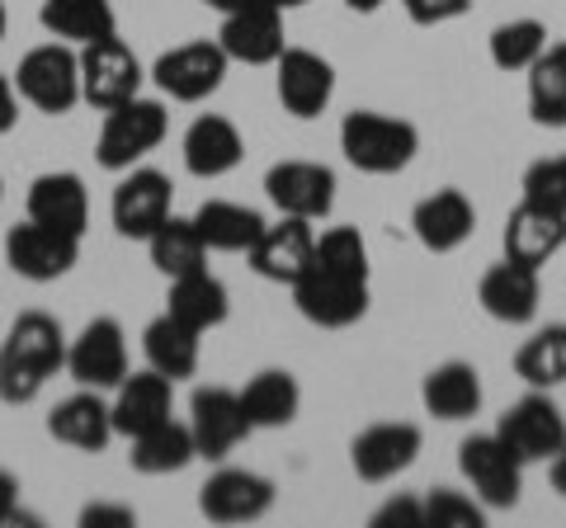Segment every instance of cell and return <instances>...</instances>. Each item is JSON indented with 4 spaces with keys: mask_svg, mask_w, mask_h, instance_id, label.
I'll return each mask as SVG.
<instances>
[{
    "mask_svg": "<svg viewBox=\"0 0 566 528\" xmlns=\"http://www.w3.org/2000/svg\"><path fill=\"white\" fill-rule=\"evenodd\" d=\"M6 29H10V14H6V0H0V39H6Z\"/></svg>",
    "mask_w": 566,
    "mask_h": 528,
    "instance_id": "obj_48",
    "label": "cell"
},
{
    "mask_svg": "<svg viewBox=\"0 0 566 528\" xmlns=\"http://www.w3.org/2000/svg\"><path fill=\"white\" fill-rule=\"evenodd\" d=\"M203 6L222 10V14H232V10H241V6H251V0H203Z\"/></svg>",
    "mask_w": 566,
    "mask_h": 528,
    "instance_id": "obj_46",
    "label": "cell"
},
{
    "mask_svg": "<svg viewBox=\"0 0 566 528\" xmlns=\"http://www.w3.org/2000/svg\"><path fill=\"white\" fill-rule=\"evenodd\" d=\"M0 193H6V184H0Z\"/></svg>",
    "mask_w": 566,
    "mask_h": 528,
    "instance_id": "obj_50",
    "label": "cell"
},
{
    "mask_svg": "<svg viewBox=\"0 0 566 528\" xmlns=\"http://www.w3.org/2000/svg\"><path fill=\"white\" fill-rule=\"evenodd\" d=\"M553 490H557V496L566 500V448L553 457Z\"/></svg>",
    "mask_w": 566,
    "mask_h": 528,
    "instance_id": "obj_45",
    "label": "cell"
},
{
    "mask_svg": "<svg viewBox=\"0 0 566 528\" xmlns=\"http://www.w3.org/2000/svg\"><path fill=\"white\" fill-rule=\"evenodd\" d=\"M227 52L222 43H180V47H170L156 57L151 66V81L161 85V95L170 99H180V104H199L208 95H218L222 91V81H227Z\"/></svg>",
    "mask_w": 566,
    "mask_h": 528,
    "instance_id": "obj_7",
    "label": "cell"
},
{
    "mask_svg": "<svg viewBox=\"0 0 566 528\" xmlns=\"http://www.w3.org/2000/svg\"><path fill=\"white\" fill-rule=\"evenodd\" d=\"M420 457V430L406 420H382L368 425L349 448V463L364 482H392L397 472H406Z\"/></svg>",
    "mask_w": 566,
    "mask_h": 528,
    "instance_id": "obj_18",
    "label": "cell"
},
{
    "mask_svg": "<svg viewBox=\"0 0 566 528\" xmlns=\"http://www.w3.org/2000/svg\"><path fill=\"white\" fill-rule=\"evenodd\" d=\"M218 43H222L227 57L245 62V66L279 62V52L289 47V43H283V10L274 6V0H251V6L222 14Z\"/></svg>",
    "mask_w": 566,
    "mask_h": 528,
    "instance_id": "obj_13",
    "label": "cell"
},
{
    "mask_svg": "<svg viewBox=\"0 0 566 528\" xmlns=\"http://www.w3.org/2000/svg\"><path fill=\"white\" fill-rule=\"evenodd\" d=\"M297 406H303V387H297L293 373H283V368H264V373H255L241 387V411L251 420V430L293 425Z\"/></svg>",
    "mask_w": 566,
    "mask_h": 528,
    "instance_id": "obj_28",
    "label": "cell"
},
{
    "mask_svg": "<svg viewBox=\"0 0 566 528\" xmlns=\"http://www.w3.org/2000/svg\"><path fill=\"white\" fill-rule=\"evenodd\" d=\"M57 368H66L62 321L48 311H24L20 321L10 326L6 345H0V401L29 406Z\"/></svg>",
    "mask_w": 566,
    "mask_h": 528,
    "instance_id": "obj_1",
    "label": "cell"
},
{
    "mask_svg": "<svg viewBox=\"0 0 566 528\" xmlns=\"http://www.w3.org/2000/svg\"><path fill=\"white\" fill-rule=\"evenodd\" d=\"M340 151H345V161L364 175H397L416 161L420 133H416V123H406V118L359 109L340 123Z\"/></svg>",
    "mask_w": 566,
    "mask_h": 528,
    "instance_id": "obj_2",
    "label": "cell"
},
{
    "mask_svg": "<svg viewBox=\"0 0 566 528\" xmlns=\"http://www.w3.org/2000/svg\"><path fill=\"white\" fill-rule=\"evenodd\" d=\"M14 91L43 114H66L81 99V52H71V43H43L20 62Z\"/></svg>",
    "mask_w": 566,
    "mask_h": 528,
    "instance_id": "obj_5",
    "label": "cell"
},
{
    "mask_svg": "<svg viewBox=\"0 0 566 528\" xmlns=\"http://www.w3.org/2000/svg\"><path fill=\"white\" fill-rule=\"evenodd\" d=\"M264 193L279 213L322 222L335 208V170L322 161H279L264 175Z\"/></svg>",
    "mask_w": 566,
    "mask_h": 528,
    "instance_id": "obj_12",
    "label": "cell"
},
{
    "mask_svg": "<svg viewBox=\"0 0 566 528\" xmlns=\"http://www.w3.org/2000/svg\"><path fill=\"white\" fill-rule=\"evenodd\" d=\"M147 251H151V264L161 270L166 278H180V274H193V270H208V245L199 236L193 218H166L156 232L147 236Z\"/></svg>",
    "mask_w": 566,
    "mask_h": 528,
    "instance_id": "obj_35",
    "label": "cell"
},
{
    "mask_svg": "<svg viewBox=\"0 0 566 528\" xmlns=\"http://www.w3.org/2000/svg\"><path fill=\"white\" fill-rule=\"evenodd\" d=\"M293 303L312 326L345 330L368 311V274L307 260V270L293 278Z\"/></svg>",
    "mask_w": 566,
    "mask_h": 528,
    "instance_id": "obj_3",
    "label": "cell"
},
{
    "mask_svg": "<svg viewBox=\"0 0 566 528\" xmlns=\"http://www.w3.org/2000/svg\"><path fill=\"white\" fill-rule=\"evenodd\" d=\"M170 218V180L161 170H133L114 189V226L128 241H147Z\"/></svg>",
    "mask_w": 566,
    "mask_h": 528,
    "instance_id": "obj_20",
    "label": "cell"
},
{
    "mask_svg": "<svg viewBox=\"0 0 566 528\" xmlns=\"http://www.w3.org/2000/svg\"><path fill=\"white\" fill-rule=\"evenodd\" d=\"M81 260V236H66V232H52L43 222H20L10 226L6 236V264L29 284H52V278H62L76 270Z\"/></svg>",
    "mask_w": 566,
    "mask_h": 528,
    "instance_id": "obj_11",
    "label": "cell"
},
{
    "mask_svg": "<svg viewBox=\"0 0 566 528\" xmlns=\"http://www.w3.org/2000/svg\"><path fill=\"white\" fill-rule=\"evenodd\" d=\"M170 128V114L161 99H142L133 95L128 104H118V109H109V118H104L99 128V166L104 170H133L142 156L161 147V137Z\"/></svg>",
    "mask_w": 566,
    "mask_h": 528,
    "instance_id": "obj_4",
    "label": "cell"
},
{
    "mask_svg": "<svg viewBox=\"0 0 566 528\" xmlns=\"http://www.w3.org/2000/svg\"><path fill=\"white\" fill-rule=\"evenodd\" d=\"M411 226H416V241L424 245V251L449 255L472 236L476 208H472V199L463 189H439V193H430V199L416 203Z\"/></svg>",
    "mask_w": 566,
    "mask_h": 528,
    "instance_id": "obj_22",
    "label": "cell"
},
{
    "mask_svg": "<svg viewBox=\"0 0 566 528\" xmlns=\"http://www.w3.org/2000/svg\"><path fill=\"white\" fill-rule=\"evenodd\" d=\"M270 505H274V482L245 467L212 472L199 490V509L212 524H251L260 515H270Z\"/></svg>",
    "mask_w": 566,
    "mask_h": 528,
    "instance_id": "obj_15",
    "label": "cell"
},
{
    "mask_svg": "<svg viewBox=\"0 0 566 528\" xmlns=\"http://www.w3.org/2000/svg\"><path fill=\"white\" fill-rule=\"evenodd\" d=\"M566 245V218L543 203H520L505 218V260H520L528 270H543L547 260Z\"/></svg>",
    "mask_w": 566,
    "mask_h": 528,
    "instance_id": "obj_23",
    "label": "cell"
},
{
    "mask_svg": "<svg viewBox=\"0 0 566 528\" xmlns=\"http://www.w3.org/2000/svg\"><path fill=\"white\" fill-rule=\"evenodd\" d=\"M401 6L416 24L430 29V24H449V20H458V14H468L472 0H401Z\"/></svg>",
    "mask_w": 566,
    "mask_h": 528,
    "instance_id": "obj_40",
    "label": "cell"
},
{
    "mask_svg": "<svg viewBox=\"0 0 566 528\" xmlns=\"http://www.w3.org/2000/svg\"><path fill=\"white\" fill-rule=\"evenodd\" d=\"M543 47H547V29L538 20H510L491 33V62L501 72H528Z\"/></svg>",
    "mask_w": 566,
    "mask_h": 528,
    "instance_id": "obj_37",
    "label": "cell"
},
{
    "mask_svg": "<svg viewBox=\"0 0 566 528\" xmlns=\"http://www.w3.org/2000/svg\"><path fill=\"white\" fill-rule=\"evenodd\" d=\"M524 199L566 218V156H547L524 170Z\"/></svg>",
    "mask_w": 566,
    "mask_h": 528,
    "instance_id": "obj_38",
    "label": "cell"
},
{
    "mask_svg": "<svg viewBox=\"0 0 566 528\" xmlns=\"http://www.w3.org/2000/svg\"><path fill=\"white\" fill-rule=\"evenodd\" d=\"M193 226H199V236H203L208 251L251 255V245H255L260 232H264V218L255 213V208H245V203H222V199H212V203H203L199 213H193Z\"/></svg>",
    "mask_w": 566,
    "mask_h": 528,
    "instance_id": "obj_31",
    "label": "cell"
},
{
    "mask_svg": "<svg viewBox=\"0 0 566 528\" xmlns=\"http://www.w3.org/2000/svg\"><path fill=\"white\" fill-rule=\"evenodd\" d=\"M133 509L128 505H85L81 509V524L85 528H133Z\"/></svg>",
    "mask_w": 566,
    "mask_h": 528,
    "instance_id": "obj_42",
    "label": "cell"
},
{
    "mask_svg": "<svg viewBox=\"0 0 566 528\" xmlns=\"http://www.w3.org/2000/svg\"><path fill=\"white\" fill-rule=\"evenodd\" d=\"M142 349H147V363L156 373H166L170 382L199 373V330L175 321L170 311L156 316V321L142 330Z\"/></svg>",
    "mask_w": 566,
    "mask_h": 528,
    "instance_id": "obj_33",
    "label": "cell"
},
{
    "mask_svg": "<svg viewBox=\"0 0 566 528\" xmlns=\"http://www.w3.org/2000/svg\"><path fill=\"white\" fill-rule=\"evenodd\" d=\"M279 10H293V6H307V0H274Z\"/></svg>",
    "mask_w": 566,
    "mask_h": 528,
    "instance_id": "obj_49",
    "label": "cell"
},
{
    "mask_svg": "<svg viewBox=\"0 0 566 528\" xmlns=\"http://www.w3.org/2000/svg\"><path fill=\"white\" fill-rule=\"evenodd\" d=\"M458 467H463L468 486L476 490V500L491 509H510L520 500L524 486V463L501 444V434H472L458 448Z\"/></svg>",
    "mask_w": 566,
    "mask_h": 528,
    "instance_id": "obj_9",
    "label": "cell"
},
{
    "mask_svg": "<svg viewBox=\"0 0 566 528\" xmlns=\"http://www.w3.org/2000/svg\"><path fill=\"white\" fill-rule=\"evenodd\" d=\"M170 378L156 373V368H147V373H133L123 378L114 387V401H109V415H114V434H142L151 425H161V420H170Z\"/></svg>",
    "mask_w": 566,
    "mask_h": 528,
    "instance_id": "obj_24",
    "label": "cell"
},
{
    "mask_svg": "<svg viewBox=\"0 0 566 528\" xmlns=\"http://www.w3.org/2000/svg\"><path fill=\"white\" fill-rule=\"evenodd\" d=\"M29 218L52 226V232L85 236V222H91V193H85V180L71 170L39 175V180L29 184Z\"/></svg>",
    "mask_w": 566,
    "mask_h": 528,
    "instance_id": "obj_21",
    "label": "cell"
},
{
    "mask_svg": "<svg viewBox=\"0 0 566 528\" xmlns=\"http://www.w3.org/2000/svg\"><path fill=\"white\" fill-rule=\"evenodd\" d=\"M515 373L534 392L566 382V326H543L538 336H528L515 355Z\"/></svg>",
    "mask_w": 566,
    "mask_h": 528,
    "instance_id": "obj_36",
    "label": "cell"
},
{
    "mask_svg": "<svg viewBox=\"0 0 566 528\" xmlns=\"http://www.w3.org/2000/svg\"><path fill=\"white\" fill-rule=\"evenodd\" d=\"M345 6H349V10H359V14H374L382 0H345Z\"/></svg>",
    "mask_w": 566,
    "mask_h": 528,
    "instance_id": "obj_47",
    "label": "cell"
},
{
    "mask_svg": "<svg viewBox=\"0 0 566 528\" xmlns=\"http://www.w3.org/2000/svg\"><path fill=\"white\" fill-rule=\"evenodd\" d=\"M14 515H20V482L0 467V524H10Z\"/></svg>",
    "mask_w": 566,
    "mask_h": 528,
    "instance_id": "obj_44",
    "label": "cell"
},
{
    "mask_svg": "<svg viewBox=\"0 0 566 528\" xmlns=\"http://www.w3.org/2000/svg\"><path fill=\"white\" fill-rule=\"evenodd\" d=\"M166 311L175 316V321H185V326H193L203 336V330L227 321V311H232V297H227L222 278H212L208 270H193V274L170 278V303H166Z\"/></svg>",
    "mask_w": 566,
    "mask_h": 528,
    "instance_id": "obj_29",
    "label": "cell"
},
{
    "mask_svg": "<svg viewBox=\"0 0 566 528\" xmlns=\"http://www.w3.org/2000/svg\"><path fill=\"white\" fill-rule=\"evenodd\" d=\"M316 251V232L307 218H289L283 213L279 222H264L260 241L251 245V270L260 278H270V284H289L307 270V260Z\"/></svg>",
    "mask_w": 566,
    "mask_h": 528,
    "instance_id": "obj_16",
    "label": "cell"
},
{
    "mask_svg": "<svg viewBox=\"0 0 566 528\" xmlns=\"http://www.w3.org/2000/svg\"><path fill=\"white\" fill-rule=\"evenodd\" d=\"M241 156H245V142H241L232 118L203 114V118L189 123V133H185V166H189V175H199V180H218V175L241 166Z\"/></svg>",
    "mask_w": 566,
    "mask_h": 528,
    "instance_id": "obj_25",
    "label": "cell"
},
{
    "mask_svg": "<svg viewBox=\"0 0 566 528\" xmlns=\"http://www.w3.org/2000/svg\"><path fill=\"white\" fill-rule=\"evenodd\" d=\"M420 401L434 420H472L476 411H482V378H476L472 363L449 359V363H439V368L424 373Z\"/></svg>",
    "mask_w": 566,
    "mask_h": 528,
    "instance_id": "obj_26",
    "label": "cell"
},
{
    "mask_svg": "<svg viewBox=\"0 0 566 528\" xmlns=\"http://www.w3.org/2000/svg\"><path fill=\"white\" fill-rule=\"evenodd\" d=\"M279 99L293 118H316L335 95V66L322 52L307 47H283L279 52Z\"/></svg>",
    "mask_w": 566,
    "mask_h": 528,
    "instance_id": "obj_17",
    "label": "cell"
},
{
    "mask_svg": "<svg viewBox=\"0 0 566 528\" xmlns=\"http://www.w3.org/2000/svg\"><path fill=\"white\" fill-rule=\"evenodd\" d=\"M66 368L71 378L91 392H114L128 378V336L114 316H95L76 340L66 345Z\"/></svg>",
    "mask_w": 566,
    "mask_h": 528,
    "instance_id": "obj_8",
    "label": "cell"
},
{
    "mask_svg": "<svg viewBox=\"0 0 566 528\" xmlns=\"http://www.w3.org/2000/svg\"><path fill=\"white\" fill-rule=\"evenodd\" d=\"M424 524L430 528H482V509H476L468 496L439 486L430 500H424Z\"/></svg>",
    "mask_w": 566,
    "mask_h": 528,
    "instance_id": "obj_39",
    "label": "cell"
},
{
    "mask_svg": "<svg viewBox=\"0 0 566 528\" xmlns=\"http://www.w3.org/2000/svg\"><path fill=\"white\" fill-rule=\"evenodd\" d=\"M482 311L491 321H505V326H524L538 316V303H543V284H538V270H528L520 260H501L491 264L482 274Z\"/></svg>",
    "mask_w": 566,
    "mask_h": 528,
    "instance_id": "obj_19",
    "label": "cell"
},
{
    "mask_svg": "<svg viewBox=\"0 0 566 528\" xmlns=\"http://www.w3.org/2000/svg\"><path fill=\"white\" fill-rule=\"evenodd\" d=\"M137 91H142V62L118 33L81 47V99L85 104L109 114L118 104H128Z\"/></svg>",
    "mask_w": 566,
    "mask_h": 528,
    "instance_id": "obj_6",
    "label": "cell"
},
{
    "mask_svg": "<svg viewBox=\"0 0 566 528\" xmlns=\"http://www.w3.org/2000/svg\"><path fill=\"white\" fill-rule=\"evenodd\" d=\"M43 29L62 43H99V39H114L118 20H114V6L109 0H43Z\"/></svg>",
    "mask_w": 566,
    "mask_h": 528,
    "instance_id": "obj_32",
    "label": "cell"
},
{
    "mask_svg": "<svg viewBox=\"0 0 566 528\" xmlns=\"http://www.w3.org/2000/svg\"><path fill=\"white\" fill-rule=\"evenodd\" d=\"M189 434L199 444V457H227L245 434H251V420L241 411V392H227V387H199L189 401Z\"/></svg>",
    "mask_w": 566,
    "mask_h": 528,
    "instance_id": "obj_14",
    "label": "cell"
},
{
    "mask_svg": "<svg viewBox=\"0 0 566 528\" xmlns=\"http://www.w3.org/2000/svg\"><path fill=\"white\" fill-rule=\"evenodd\" d=\"M14 123H20V91H14V85L0 76V137H6Z\"/></svg>",
    "mask_w": 566,
    "mask_h": 528,
    "instance_id": "obj_43",
    "label": "cell"
},
{
    "mask_svg": "<svg viewBox=\"0 0 566 528\" xmlns=\"http://www.w3.org/2000/svg\"><path fill=\"white\" fill-rule=\"evenodd\" d=\"M374 524L378 528H424V505L420 500H411V496H397V500H387L378 515H374Z\"/></svg>",
    "mask_w": 566,
    "mask_h": 528,
    "instance_id": "obj_41",
    "label": "cell"
},
{
    "mask_svg": "<svg viewBox=\"0 0 566 528\" xmlns=\"http://www.w3.org/2000/svg\"><path fill=\"white\" fill-rule=\"evenodd\" d=\"M48 434L57 439V444L81 448V453H99V448L114 439V415H109V406L99 401V392H91V387H85V392L66 397L62 406H52Z\"/></svg>",
    "mask_w": 566,
    "mask_h": 528,
    "instance_id": "obj_27",
    "label": "cell"
},
{
    "mask_svg": "<svg viewBox=\"0 0 566 528\" xmlns=\"http://www.w3.org/2000/svg\"><path fill=\"white\" fill-rule=\"evenodd\" d=\"M495 434H501V444L520 457V463H547V457H557L566 448V415L553 406L547 397L528 392L524 401H515L501 425H495Z\"/></svg>",
    "mask_w": 566,
    "mask_h": 528,
    "instance_id": "obj_10",
    "label": "cell"
},
{
    "mask_svg": "<svg viewBox=\"0 0 566 528\" xmlns=\"http://www.w3.org/2000/svg\"><path fill=\"white\" fill-rule=\"evenodd\" d=\"M133 467L142 477H170V472H185L193 457H199V444H193L189 425L180 420H161V425L133 434Z\"/></svg>",
    "mask_w": 566,
    "mask_h": 528,
    "instance_id": "obj_30",
    "label": "cell"
},
{
    "mask_svg": "<svg viewBox=\"0 0 566 528\" xmlns=\"http://www.w3.org/2000/svg\"><path fill=\"white\" fill-rule=\"evenodd\" d=\"M528 114L538 128H566V43H547L528 66Z\"/></svg>",
    "mask_w": 566,
    "mask_h": 528,
    "instance_id": "obj_34",
    "label": "cell"
}]
</instances>
